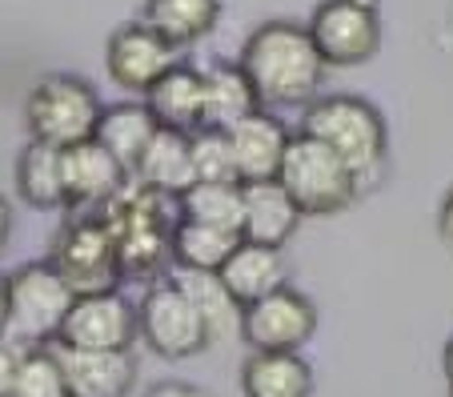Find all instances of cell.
<instances>
[{"label":"cell","mask_w":453,"mask_h":397,"mask_svg":"<svg viewBox=\"0 0 453 397\" xmlns=\"http://www.w3.org/2000/svg\"><path fill=\"white\" fill-rule=\"evenodd\" d=\"M141 337V313L133 302L112 289V294L77 297L60 325V337L52 346L65 349H133Z\"/></svg>","instance_id":"cell-11"},{"label":"cell","mask_w":453,"mask_h":397,"mask_svg":"<svg viewBox=\"0 0 453 397\" xmlns=\"http://www.w3.org/2000/svg\"><path fill=\"white\" fill-rule=\"evenodd\" d=\"M101 112L104 104L88 80L73 77V73H52V77L36 80L28 93L25 125L33 141H44L52 149H73L96 137Z\"/></svg>","instance_id":"cell-5"},{"label":"cell","mask_w":453,"mask_h":397,"mask_svg":"<svg viewBox=\"0 0 453 397\" xmlns=\"http://www.w3.org/2000/svg\"><path fill=\"white\" fill-rule=\"evenodd\" d=\"M177 44H169L153 25L145 20H133V25H120L117 33L104 44V69H109L112 85H120L125 93H145L165 77L169 69H177Z\"/></svg>","instance_id":"cell-12"},{"label":"cell","mask_w":453,"mask_h":397,"mask_svg":"<svg viewBox=\"0 0 453 397\" xmlns=\"http://www.w3.org/2000/svg\"><path fill=\"white\" fill-rule=\"evenodd\" d=\"M449 397H453V386H449Z\"/></svg>","instance_id":"cell-36"},{"label":"cell","mask_w":453,"mask_h":397,"mask_svg":"<svg viewBox=\"0 0 453 397\" xmlns=\"http://www.w3.org/2000/svg\"><path fill=\"white\" fill-rule=\"evenodd\" d=\"M297 133H309V137L334 149L357 173L361 193H369L381 181L385 161H389V129H385V117L373 101L353 93L321 96V101L305 104Z\"/></svg>","instance_id":"cell-3"},{"label":"cell","mask_w":453,"mask_h":397,"mask_svg":"<svg viewBox=\"0 0 453 397\" xmlns=\"http://www.w3.org/2000/svg\"><path fill=\"white\" fill-rule=\"evenodd\" d=\"M49 261L57 265V273L69 281V289L77 297L88 294H112L117 281L125 277L120 269V253L112 241L109 225L101 221V213H77L52 241Z\"/></svg>","instance_id":"cell-8"},{"label":"cell","mask_w":453,"mask_h":397,"mask_svg":"<svg viewBox=\"0 0 453 397\" xmlns=\"http://www.w3.org/2000/svg\"><path fill=\"white\" fill-rule=\"evenodd\" d=\"M305 28L334 69H357L381 49V12L369 0H321Z\"/></svg>","instance_id":"cell-9"},{"label":"cell","mask_w":453,"mask_h":397,"mask_svg":"<svg viewBox=\"0 0 453 397\" xmlns=\"http://www.w3.org/2000/svg\"><path fill=\"white\" fill-rule=\"evenodd\" d=\"M217 277H221L225 289H229L241 305H253V302H261V297L285 289L289 269H285V253L281 249H273V245L241 241L237 253L225 261V269Z\"/></svg>","instance_id":"cell-18"},{"label":"cell","mask_w":453,"mask_h":397,"mask_svg":"<svg viewBox=\"0 0 453 397\" xmlns=\"http://www.w3.org/2000/svg\"><path fill=\"white\" fill-rule=\"evenodd\" d=\"M137 313H141V341L165 362H185V357H197L213 346L197 302L188 297V289L177 277L153 281L149 294L141 297Z\"/></svg>","instance_id":"cell-7"},{"label":"cell","mask_w":453,"mask_h":397,"mask_svg":"<svg viewBox=\"0 0 453 397\" xmlns=\"http://www.w3.org/2000/svg\"><path fill=\"white\" fill-rule=\"evenodd\" d=\"M96 213L109 225L120 253V269L128 277H161L165 265H173V233L180 221L177 197L153 193L128 177L125 189Z\"/></svg>","instance_id":"cell-2"},{"label":"cell","mask_w":453,"mask_h":397,"mask_svg":"<svg viewBox=\"0 0 453 397\" xmlns=\"http://www.w3.org/2000/svg\"><path fill=\"white\" fill-rule=\"evenodd\" d=\"M145 104L153 109L161 129L197 133L201 112H205V73L188 69V65H177V69H169L145 93Z\"/></svg>","instance_id":"cell-19"},{"label":"cell","mask_w":453,"mask_h":397,"mask_svg":"<svg viewBox=\"0 0 453 397\" xmlns=\"http://www.w3.org/2000/svg\"><path fill=\"white\" fill-rule=\"evenodd\" d=\"M188 145H193V177L197 181H237L229 133L197 129V133H188Z\"/></svg>","instance_id":"cell-29"},{"label":"cell","mask_w":453,"mask_h":397,"mask_svg":"<svg viewBox=\"0 0 453 397\" xmlns=\"http://www.w3.org/2000/svg\"><path fill=\"white\" fill-rule=\"evenodd\" d=\"M441 370H445V378H449V386H453V337L445 341V349H441Z\"/></svg>","instance_id":"cell-35"},{"label":"cell","mask_w":453,"mask_h":397,"mask_svg":"<svg viewBox=\"0 0 453 397\" xmlns=\"http://www.w3.org/2000/svg\"><path fill=\"white\" fill-rule=\"evenodd\" d=\"M0 337H9V277H0Z\"/></svg>","instance_id":"cell-34"},{"label":"cell","mask_w":453,"mask_h":397,"mask_svg":"<svg viewBox=\"0 0 453 397\" xmlns=\"http://www.w3.org/2000/svg\"><path fill=\"white\" fill-rule=\"evenodd\" d=\"M17 193L25 205L41 209H69L65 197V173H60V149L44 145V141H28L17 153Z\"/></svg>","instance_id":"cell-23"},{"label":"cell","mask_w":453,"mask_h":397,"mask_svg":"<svg viewBox=\"0 0 453 397\" xmlns=\"http://www.w3.org/2000/svg\"><path fill=\"white\" fill-rule=\"evenodd\" d=\"M237 245H241V233L180 217L177 233H173V265L185 269V273H221L225 261L237 253Z\"/></svg>","instance_id":"cell-25"},{"label":"cell","mask_w":453,"mask_h":397,"mask_svg":"<svg viewBox=\"0 0 453 397\" xmlns=\"http://www.w3.org/2000/svg\"><path fill=\"white\" fill-rule=\"evenodd\" d=\"M25 354H28V346H20V341H12V337H0V397H12Z\"/></svg>","instance_id":"cell-30"},{"label":"cell","mask_w":453,"mask_h":397,"mask_svg":"<svg viewBox=\"0 0 453 397\" xmlns=\"http://www.w3.org/2000/svg\"><path fill=\"white\" fill-rule=\"evenodd\" d=\"M180 217L197 225H217L241 233V217H245V185L241 181H197L177 197Z\"/></svg>","instance_id":"cell-26"},{"label":"cell","mask_w":453,"mask_h":397,"mask_svg":"<svg viewBox=\"0 0 453 397\" xmlns=\"http://www.w3.org/2000/svg\"><path fill=\"white\" fill-rule=\"evenodd\" d=\"M77 294L52 261H28L9 277V337L20 346H52Z\"/></svg>","instance_id":"cell-6"},{"label":"cell","mask_w":453,"mask_h":397,"mask_svg":"<svg viewBox=\"0 0 453 397\" xmlns=\"http://www.w3.org/2000/svg\"><path fill=\"white\" fill-rule=\"evenodd\" d=\"M60 173H65V197L73 213H96L128 185V173L101 141L60 149Z\"/></svg>","instance_id":"cell-13"},{"label":"cell","mask_w":453,"mask_h":397,"mask_svg":"<svg viewBox=\"0 0 453 397\" xmlns=\"http://www.w3.org/2000/svg\"><path fill=\"white\" fill-rule=\"evenodd\" d=\"M73 397H128L137 386V362L128 349H65L57 346Z\"/></svg>","instance_id":"cell-15"},{"label":"cell","mask_w":453,"mask_h":397,"mask_svg":"<svg viewBox=\"0 0 453 397\" xmlns=\"http://www.w3.org/2000/svg\"><path fill=\"white\" fill-rule=\"evenodd\" d=\"M157 133H161V121L153 117V109H149L145 101H120L101 112V125H96L93 141H101L120 161V169L133 177V169L141 164V157L153 145Z\"/></svg>","instance_id":"cell-17"},{"label":"cell","mask_w":453,"mask_h":397,"mask_svg":"<svg viewBox=\"0 0 453 397\" xmlns=\"http://www.w3.org/2000/svg\"><path fill=\"white\" fill-rule=\"evenodd\" d=\"M229 133L233 145V164H237V181L253 185V181H277L281 161L289 153V129L277 121L269 109L249 112L245 121H237Z\"/></svg>","instance_id":"cell-14"},{"label":"cell","mask_w":453,"mask_h":397,"mask_svg":"<svg viewBox=\"0 0 453 397\" xmlns=\"http://www.w3.org/2000/svg\"><path fill=\"white\" fill-rule=\"evenodd\" d=\"M437 237H441V241L453 249V189L445 193L441 205H437Z\"/></svg>","instance_id":"cell-32"},{"label":"cell","mask_w":453,"mask_h":397,"mask_svg":"<svg viewBox=\"0 0 453 397\" xmlns=\"http://www.w3.org/2000/svg\"><path fill=\"white\" fill-rule=\"evenodd\" d=\"M173 277H177L180 286L188 289V297L197 302L201 317H205V325H209V337H213V346L217 341H229V337H241L245 305L225 289L221 277L217 273H185V269H177Z\"/></svg>","instance_id":"cell-27"},{"label":"cell","mask_w":453,"mask_h":397,"mask_svg":"<svg viewBox=\"0 0 453 397\" xmlns=\"http://www.w3.org/2000/svg\"><path fill=\"white\" fill-rule=\"evenodd\" d=\"M301 217H305V213L293 205V197L285 193L281 181H253V185H245V217H241V241L285 249V241L297 233Z\"/></svg>","instance_id":"cell-16"},{"label":"cell","mask_w":453,"mask_h":397,"mask_svg":"<svg viewBox=\"0 0 453 397\" xmlns=\"http://www.w3.org/2000/svg\"><path fill=\"white\" fill-rule=\"evenodd\" d=\"M241 69L253 80L261 104H313V93L326 80V57L317 52L305 25L265 20L241 44Z\"/></svg>","instance_id":"cell-1"},{"label":"cell","mask_w":453,"mask_h":397,"mask_svg":"<svg viewBox=\"0 0 453 397\" xmlns=\"http://www.w3.org/2000/svg\"><path fill=\"white\" fill-rule=\"evenodd\" d=\"M133 181L153 189V193H165V197H180L188 185H197V177H193V145H188V133H177V129L157 133L153 145H149L145 157H141V164L133 169Z\"/></svg>","instance_id":"cell-20"},{"label":"cell","mask_w":453,"mask_h":397,"mask_svg":"<svg viewBox=\"0 0 453 397\" xmlns=\"http://www.w3.org/2000/svg\"><path fill=\"white\" fill-rule=\"evenodd\" d=\"M9 237H12V205L0 197V253L9 249Z\"/></svg>","instance_id":"cell-33"},{"label":"cell","mask_w":453,"mask_h":397,"mask_svg":"<svg viewBox=\"0 0 453 397\" xmlns=\"http://www.w3.org/2000/svg\"><path fill=\"white\" fill-rule=\"evenodd\" d=\"M12 397H73L69 378H65V365H60V357H57V346L28 349L25 362H20Z\"/></svg>","instance_id":"cell-28"},{"label":"cell","mask_w":453,"mask_h":397,"mask_svg":"<svg viewBox=\"0 0 453 397\" xmlns=\"http://www.w3.org/2000/svg\"><path fill=\"white\" fill-rule=\"evenodd\" d=\"M277 181L285 185V193L293 197V205L305 217H329L345 213L353 201L361 197V181L349 164L334 153L329 145H321L309 133H297L289 141V153L281 161Z\"/></svg>","instance_id":"cell-4"},{"label":"cell","mask_w":453,"mask_h":397,"mask_svg":"<svg viewBox=\"0 0 453 397\" xmlns=\"http://www.w3.org/2000/svg\"><path fill=\"white\" fill-rule=\"evenodd\" d=\"M145 397H213V393L201 386H188V381H157V386H149Z\"/></svg>","instance_id":"cell-31"},{"label":"cell","mask_w":453,"mask_h":397,"mask_svg":"<svg viewBox=\"0 0 453 397\" xmlns=\"http://www.w3.org/2000/svg\"><path fill=\"white\" fill-rule=\"evenodd\" d=\"M265 109L257 96L253 80L245 77L241 65L217 61L205 69V112H201V129H233L237 121H245L249 112Z\"/></svg>","instance_id":"cell-21"},{"label":"cell","mask_w":453,"mask_h":397,"mask_svg":"<svg viewBox=\"0 0 453 397\" xmlns=\"http://www.w3.org/2000/svg\"><path fill=\"white\" fill-rule=\"evenodd\" d=\"M141 20L153 25L177 49L205 41L221 20V0H145Z\"/></svg>","instance_id":"cell-24"},{"label":"cell","mask_w":453,"mask_h":397,"mask_svg":"<svg viewBox=\"0 0 453 397\" xmlns=\"http://www.w3.org/2000/svg\"><path fill=\"white\" fill-rule=\"evenodd\" d=\"M317 333V305L301 289H277L261 302L245 305L241 341L253 354H301Z\"/></svg>","instance_id":"cell-10"},{"label":"cell","mask_w":453,"mask_h":397,"mask_svg":"<svg viewBox=\"0 0 453 397\" xmlns=\"http://www.w3.org/2000/svg\"><path fill=\"white\" fill-rule=\"evenodd\" d=\"M241 397H313V370L301 354H249Z\"/></svg>","instance_id":"cell-22"}]
</instances>
